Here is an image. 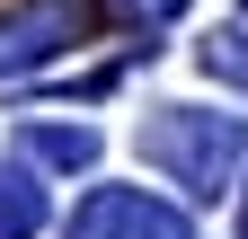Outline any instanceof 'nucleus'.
<instances>
[{"label":"nucleus","mask_w":248,"mask_h":239,"mask_svg":"<svg viewBox=\"0 0 248 239\" xmlns=\"http://www.w3.org/2000/svg\"><path fill=\"white\" fill-rule=\"evenodd\" d=\"M204 71L248 89V27H231V36H213V45H204Z\"/></svg>","instance_id":"423d86ee"},{"label":"nucleus","mask_w":248,"mask_h":239,"mask_svg":"<svg viewBox=\"0 0 248 239\" xmlns=\"http://www.w3.org/2000/svg\"><path fill=\"white\" fill-rule=\"evenodd\" d=\"M71 239H186V222L160 195H142V186H98L71 213Z\"/></svg>","instance_id":"f03ea898"},{"label":"nucleus","mask_w":248,"mask_h":239,"mask_svg":"<svg viewBox=\"0 0 248 239\" xmlns=\"http://www.w3.org/2000/svg\"><path fill=\"white\" fill-rule=\"evenodd\" d=\"M107 9H115V18H142V27H169L186 0H107Z\"/></svg>","instance_id":"0eeeda50"},{"label":"nucleus","mask_w":248,"mask_h":239,"mask_svg":"<svg viewBox=\"0 0 248 239\" xmlns=\"http://www.w3.org/2000/svg\"><path fill=\"white\" fill-rule=\"evenodd\" d=\"M36 222H45V195L27 186V177H9V186H0V239H27Z\"/></svg>","instance_id":"39448f33"},{"label":"nucleus","mask_w":248,"mask_h":239,"mask_svg":"<svg viewBox=\"0 0 248 239\" xmlns=\"http://www.w3.org/2000/svg\"><path fill=\"white\" fill-rule=\"evenodd\" d=\"M71 36H80V9H71V0H27V9L0 18V71L45 62V53H62Z\"/></svg>","instance_id":"7ed1b4c3"},{"label":"nucleus","mask_w":248,"mask_h":239,"mask_svg":"<svg viewBox=\"0 0 248 239\" xmlns=\"http://www.w3.org/2000/svg\"><path fill=\"white\" fill-rule=\"evenodd\" d=\"M239 151H248V133H239V124H213V115H186V106H169L160 124L142 133V160H160V168H169V177H186L195 195L222 186Z\"/></svg>","instance_id":"f257e3e1"},{"label":"nucleus","mask_w":248,"mask_h":239,"mask_svg":"<svg viewBox=\"0 0 248 239\" xmlns=\"http://www.w3.org/2000/svg\"><path fill=\"white\" fill-rule=\"evenodd\" d=\"M239 239H248V213H239Z\"/></svg>","instance_id":"6e6552de"},{"label":"nucleus","mask_w":248,"mask_h":239,"mask_svg":"<svg viewBox=\"0 0 248 239\" xmlns=\"http://www.w3.org/2000/svg\"><path fill=\"white\" fill-rule=\"evenodd\" d=\"M18 142L36 160H53V168H89V160H98V133H89V124H27Z\"/></svg>","instance_id":"20e7f679"}]
</instances>
